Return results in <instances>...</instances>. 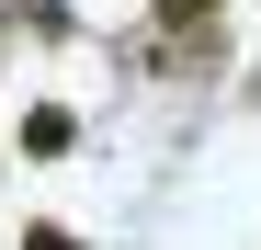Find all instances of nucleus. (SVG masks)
Instances as JSON below:
<instances>
[{"mask_svg":"<svg viewBox=\"0 0 261 250\" xmlns=\"http://www.w3.org/2000/svg\"><path fill=\"white\" fill-rule=\"evenodd\" d=\"M68 148H80V114L68 103H34L23 114V159H68Z\"/></svg>","mask_w":261,"mask_h":250,"instance_id":"obj_1","label":"nucleus"},{"mask_svg":"<svg viewBox=\"0 0 261 250\" xmlns=\"http://www.w3.org/2000/svg\"><path fill=\"white\" fill-rule=\"evenodd\" d=\"M227 0H159V23H216Z\"/></svg>","mask_w":261,"mask_h":250,"instance_id":"obj_2","label":"nucleus"},{"mask_svg":"<svg viewBox=\"0 0 261 250\" xmlns=\"http://www.w3.org/2000/svg\"><path fill=\"white\" fill-rule=\"evenodd\" d=\"M23 250H80V239L68 228H23Z\"/></svg>","mask_w":261,"mask_h":250,"instance_id":"obj_3","label":"nucleus"}]
</instances>
